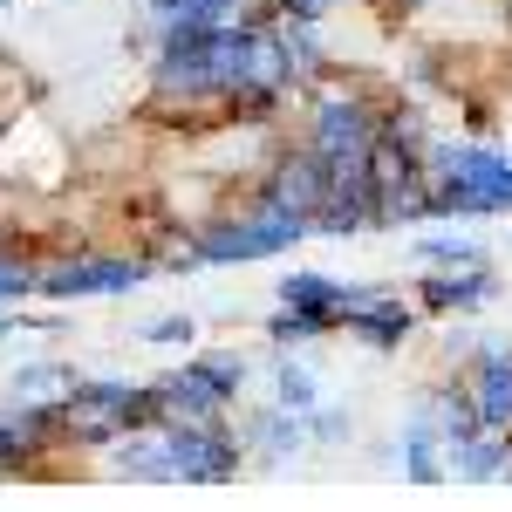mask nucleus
<instances>
[{
    "label": "nucleus",
    "instance_id": "nucleus-7",
    "mask_svg": "<svg viewBox=\"0 0 512 512\" xmlns=\"http://www.w3.org/2000/svg\"><path fill=\"white\" fill-rule=\"evenodd\" d=\"M233 0H151V14H164V21H219Z\"/></svg>",
    "mask_w": 512,
    "mask_h": 512
},
{
    "label": "nucleus",
    "instance_id": "nucleus-3",
    "mask_svg": "<svg viewBox=\"0 0 512 512\" xmlns=\"http://www.w3.org/2000/svg\"><path fill=\"white\" fill-rule=\"evenodd\" d=\"M485 301H492V267H437L417 287V308L424 315H472Z\"/></svg>",
    "mask_w": 512,
    "mask_h": 512
},
{
    "label": "nucleus",
    "instance_id": "nucleus-2",
    "mask_svg": "<svg viewBox=\"0 0 512 512\" xmlns=\"http://www.w3.org/2000/svg\"><path fill=\"white\" fill-rule=\"evenodd\" d=\"M362 294H369V287H342V280L308 274V267H294V274L280 280V308H287V315H301L315 335H342Z\"/></svg>",
    "mask_w": 512,
    "mask_h": 512
},
{
    "label": "nucleus",
    "instance_id": "nucleus-5",
    "mask_svg": "<svg viewBox=\"0 0 512 512\" xmlns=\"http://www.w3.org/2000/svg\"><path fill=\"white\" fill-rule=\"evenodd\" d=\"M417 260L424 267H485V253H478V239H451V233H431V239H417Z\"/></svg>",
    "mask_w": 512,
    "mask_h": 512
},
{
    "label": "nucleus",
    "instance_id": "nucleus-4",
    "mask_svg": "<svg viewBox=\"0 0 512 512\" xmlns=\"http://www.w3.org/2000/svg\"><path fill=\"white\" fill-rule=\"evenodd\" d=\"M410 328H417V301H403V294H362L342 335L369 342V349H396Z\"/></svg>",
    "mask_w": 512,
    "mask_h": 512
},
{
    "label": "nucleus",
    "instance_id": "nucleus-8",
    "mask_svg": "<svg viewBox=\"0 0 512 512\" xmlns=\"http://www.w3.org/2000/svg\"><path fill=\"white\" fill-rule=\"evenodd\" d=\"M151 342H192V321H185V315H164V321H151Z\"/></svg>",
    "mask_w": 512,
    "mask_h": 512
},
{
    "label": "nucleus",
    "instance_id": "nucleus-1",
    "mask_svg": "<svg viewBox=\"0 0 512 512\" xmlns=\"http://www.w3.org/2000/svg\"><path fill=\"white\" fill-rule=\"evenodd\" d=\"M294 239H308V226L287 219V212H274V205L260 198V185H246L239 198H226L219 219L192 226L185 246H192V267H233V260L246 267V260H274V253H287Z\"/></svg>",
    "mask_w": 512,
    "mask_h": 512
},
{
    "label": "nucleus",
    "instance_id": "nucleus-6",
    "mask_svg": "<svg viewBox=\"0 0 512 512\" xmlns=\"http://www.w3.org/2000/svg\"><path fill=\"white\" fill-rule=\"evenodd\" d=\"M280 410H315V376L308 369H294V362H280Z\"/></svg>",
    "mask_w": 512,
    "mask_h": 512
}]
</instances>
